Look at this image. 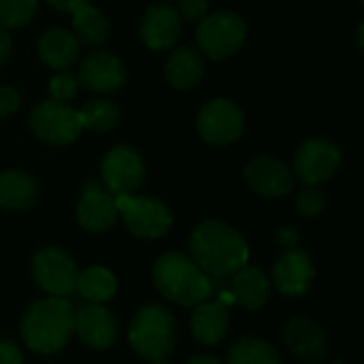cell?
Here are the masks:
<instances>
[{
  "instance_id": "4fadbf2b",
  "label": "cell",
  "mask_w": 364,
  "mask_h": 364,
  "mask_svg": "<svg viewBox=\"0 0 364 364\" xmlns=\"http://www.w3.org/2000/svg\"><path fill=\"white\" fill-rule=\"evenodd\" d=\"M245 181L256 194L264 198H279L292 192L294 173L273 156H258L245 166Z\"/></svg>"
},
{
  "instance_id": "2e32d148",
  "label": "cell",
  "mask_w": 364,
  "mask_h": 364,
  "mask_svg": "<svg viewBox=\"0 0 364 364\" xmlns=\"http://www.w3.org/2000/svg\"><path fill=\"white\" fill-rule=\"evenodd\" d=\"M141 41L151 51H166L173 49L179 34H181V17L177 9L168 4H151L143 13L141 28H139Z\"/></svg>"
},
{
  "instance_id": "d4e9b609",
  "label": "cell",
  "mask_w": 364,
  "mask_h": 364,
  "mask_svg": "<svg viewBox=\"0 0 364 364\" xmlns=\"http://www.w3.org/2000/svg\"><path fill=\"white\" fill-rule=\"evenodd\" d=\"M73 28L77 41L85 45H102L109 38V19L100 9L85 2L73 11Z\"/></svg>"
},
{
  "instance_id": "52a82bcc",
  "label": "cell",
  "mask_w": 364,
  "mask_h": 364,
  "mask_svg": "<svg viewBox=\"0 0 364 364\" xmlns=\"http://www.w3.org/2000/svg\"><path fill=\"white\" fill-rule=\"evenodd\" d=\"M30 130L36 139L49 145H68L75 143L81 134V122L77 109L66 102L41 100L30 113Z\"/></svg>"
},
{
  "instance_id": "60d3db41",
  "label": "cell",
  "mask_w": 364,
  "mask_h": 364,
  "mask_svg": "<svg viewBox=\"0 0 364 364\" xmlns=\"http://www.w3.org/2000/svg\"><path fill=\"white\" fill-rule=\"evenodd\" d=\"M305 364H322V363H305Z\"/></svg>"
},
{
  "instance_id": "ffe728a7",
  "label": "cell",
  "mask_w": 364,
  "mask_h": 364,
  "mask_svg": "<svg viewBox=\"0 0 364 364\" xmlns=\"http://www.w3.org/2000/svg\"><path fill=\"white\" fill-rule=\"evenodd\" d=\"M230 277L232 279L228 284V290L232 294L235 305H241L250 311H256L267 305L271 294V282L260 269L245 264Z\"/></svg>"
},
{
  "instance_id": "9c48e42d",
  "label": "cell",
  "mask_w": 364,
  "mask_h": 364,
  "mask_svg": "<svg viewBox=\"0 0 364 364\" xmlns=\"http://www.w3.org/2000/svg\"><path fill=\"white\" fill-rule=\"evenodd\" d=\"M341 149L324 136L307 139L294 156V173L305 186H324L341 168Z\"/></svg>"
},
{
  "instance_id": "8d00e7d4",
  "label": "cell",
  "mask_w": 364,
  "mask_h": 364,
  "mask_svg": "<svg viewBox=\"0 0 364 364\" xmlns=\"http://www.w3.org/2000/svg\"><path fill=\"white\" fill-rule=\"evenodd\" d=\"M188 364H222L215 356H209V354H200V356H194L190 358Z\"/></svg>"
},
{
  "instance_id": "30bf717a",
  "label": "cell",
  "mask_w": 364,
  "mask_h": 364,
  "mask_svg": "<svg viewBox=\"0 0 364 364\" xmlns=\"http://www.w3.org/2000/svg\"><path fill=\"white\" fill-rule=\"evenodd\" d=\"M102 183L113 196L134 194L145 177V162L130 145H115L107 151L100 166Z\"/></svg>"
},
{
  "instance_id": "484cf974",
  "label": "cell",
  "mask_w": 364,
  "mask_h": 364,
  "mask_svg": "<svg viewBox=\"0 0 364 364\" xmlns=\"http://www.w3.org/2000/svg\"><path fill=\"white\" fill-rule=\"evenodd\" d=\"M79 122L83 130L94 132H109L119 122V107L109 98H94L87 100L79 111Z\"/></svg>"
},
{
  "instance_id": "3957f363",
  "label": "cell",
  "mask_w": 364,
  "mask_h": 364,
  "mask_svg": "<svg viewBox=\"0 0 364 364\" xmlns=\"http://www.w3.org/2000/svg\"><path fill=\"white\" fill-rule=\"evenodd\" d=\"M154 284L158 292L181 307H196L213 294L211 277L183 254H164L154 264Z\"/></svg>"
},
{
  "instance_id": "9a60e30c",
  "label": "cell",
  "mask_w": 364,
  "mask_h": 364,
  "mask_svg": "<svg viewBox=\"0 0 364 364\" xmlns=\"http://www.w3.org/2000/svg\"><path fill=\"white\" fill-rule=\"evenodd\" d=\"M316 277V267L307 252L288 250L284 252L273 267V284L284 296H303Z\"/></svg>"
},
{
  "instance_id": "d590c367",
  "label": "cell",
  "mask_w": 364,
  "mask_h": 364,
  "mask_svg": "<svg viewBox=\"0 0 364 364\" xmlns=\"http://www.w3.org/2000/svg\"><path fill=\"white\" fill-rule=\"evenodd\" d=\"M47 4H51L53 9H58V11H66V13H73L77 6H81V4H85L87 0H45Z\"/></svg>"
},
{
  "instance_id": "6da1fadb",
  "label": "cell",
  "mask_w": 364,
  "mask_h": 364,
  "mask_svg": "<svg viewBox=\"0 0 364 364\" xmlns=\"http://www.w3.org/2000/svg\"><path fill=\"white\" fill-rule=\"evenodd\" d=\"M192 260L213 279H224L247 264L250 250L232 226L209 220L194 228L190 237Z\"/></svg>"
},
{
  "instance_id": "74e56055",
  "label": "cell",
  "mask_w": 364,
  "mask_h": 364,
  "mask_svg": "<svg viewBox=\"0 0 364 364\" xmlns=\"http://www.w3.org/2000/svg\"><path fill=\"white\" fill-rule=\"evenodd\" d=\"M363 30H364V26L360 23V26H358V47H360V49H363Z\"/></svg>"
},
{
  "instance_id": "e575fe53",
  "label": "cell",
  "mask_w": 364,
  "mask_h": 364,
  "mask_svg": "<svg viewBox=\"0 0 364 364\" xmlns=\"http://www.w3.org/2000/svg\"><path fill=\"white\" fill-rule=\"evenodd\" d=\"M11 55V34L6 28L0 26V66L9 60Z\"/></svg>"
},
{
  "instance_id": "cb8c5ba5",
  "label": "cell",
  "mask_w": 364,
  "mask_h": 364,
  "mask_svg": "<svg viewBox=\"0 0 364 364\" xmlns=\"http://www.w3.org/2000/svg\"><path fill=\"white\" fill-rule=\"evenodd\" d=\"M75 292L87 303L102 305L109 299H113V294L117 292V282H115V275L109 269L90 267V269L79 273Z\"/></svg>"
},
{
  "instance_id": "83f0119b",
  "label": "cell",
  "mask_w": 364,
  "mask_h": 364,
  "mask_svg": "<svg viewBox=\"0 0 364 364\" xmlns=\"http://www.w3.org/2000/svg\"><path fill=\"white\" fill-rule=\"evenodd\" d=\"M38 9V0H0V26L21 28L26 26Z\"/></svg>"
},
{
  "instance_id": "277c9868",
  "label": "cell",
  "mask_w": 364,
  "mask_h": 364,
  "mask_svg": "<svg viewBox=\"0 0 364 364\" xmlns=\"http://www.w3.org/2000/svg\"><path fill=\"white\" fill-rule=\"evenodd\" d=\"M175 318L162 305H147L139 309L128 328L132 350L147 360L166 358L175 350Z\"/></svg>"
},
{
  "instance_id": "d6986e66",
  "label": "cell",
  "mask_w": 364,
  "mask_h": 364,
  "mask_svg": "<svg viewBox=\"0 0 364 364\" xmlns=\"http://www.w3.org/2000/svg\"><path fill=\"white\" fill-rule=\"evenodd\" d=\"M228 307L220 301H203L196 305L194 314H192V337L205 346V348H213L218 343L224 341L226 333H228Z\"/></svg>"
},
{
  "instance_id": "d6a6232c",
  "label": "cell",
  "mask_w": 364,
  "mask_h": 364,
  "mask_svg": "<svg viewBox=\"0 0 364 364\" xmlns=\"http://www.w3.org/2000/svg\"><path fill=\"white\" fill-rule=\"evenodd\" d=\"M0 364H23L21 350L11 341L0 339Z\"/></svg>"
},
{
  "instance_id": "44dd1931",
  "label": "cell",
  "mask_w": 364,
  "mask_h": 364,
  "mask_svg": "<svg viewBox=\"0 0 364 364\" xmlns=\"http://www.w3.org/2000/svg\"><path fill=\"white\" fill-rule=\"evenodd\" d=\"M166 81L175 90H190L200 83L205 75V60L203 53L194 47H177L168 53L164 64Z\"/></svg>"
},
{
  "instance_id": "ab89813d",
  "label": "cell",
  "mask_w": 364,
  "mask_h": 364,
  "mask_svg": "<svg viewBox=\"0 0 364 364\" xmlns=\"http://www.w3.org/2000/svg\"><path fill=\"white\" fill-rule=\"evenodd\" d=\"M333 364H343L341 360H333Z\"/></svg>"
},
{
  "instance_id": "836d02e7",
  "label": "cell",
  "mask_w": 364,
  "mask_h": 364,
  "mask_svg": "<svg viewBox=\"0 0 364 364\" xmlns=\"http://www.w3.org/2000/svg\"><path fill=\"white\" fill-rule=\"evenodd\" d=\"M277 245L279 247H284V252H288V250H296L299 247V243H301V237H299V232L294 230V228H279L277 230Z\"/></svg>"
},
{
  "instance_id": "ac0fdd59",
  "label": "cell",
  "mask_w": 364,
  "mask_h": 364,
  "mask_svg": "<svg viewBox=\"0 0 364 364\" xmlns=\"http://www.w3.org/2000/svg\"><path fill=\"white\" fill-rule=\"evenodd\" d=\"M284 341L294 356L307 363H320L328 352L326 333L309 318H294L292 322H288L284 331Z\"/></svg>"
},
{
  "instance_id": "5bb4252c",
  "label": "cell",
  "mask_w": 364,
  "mask_h": 364,
  "mask_svg": "<svg viewBox=\"0 0 364 364\" xmlns=\"http://www.w3.org/2000/svg\"><path fill=\"white\" fill-rule=\"evenodd\" d=\"M117 218L115 196L98 181H87L77 205V220L81 228L90 232H105L117 222Z\"/></svg>"
},
{
  "instance_id": "7a4b0ae2",
  "label": "cell",
  "mask_w": 364,
  "mask_h": 364,
  "mask_svg": "<svg viewBox=\"0 0 364 364\" xmlns=\"http://www.w3.org/2000/svg\"><path fill=\"white\" fill-rule=\"evenodd\" d=\"M21 339L36 354H55L66 348L75 331V307L66 299L34 303L21 318Z\"/></svg>"
},
{
  "instance_id": "8992f818",
  "label": "cell",
  "mask_w": 364,
  "mask_h": 364,
  "mask_svg": "<svg viewBox=\"0 0 364 364\" xmlns=\"http://www.w3.org/2000/svg\"><path fill=\"white\" fill-rule=\"evenodd\" d=\"M117 213L122 215L126 228L141 239H160L173 226V213L164 203L151 196L122 194L115 196Z\"/></svg>"
},
{
  "instance_id": "603a6c76",
  "label": "cell",
  "mask_w": 364,
  "mask_h": 364,
  "mask_svg": "<svg viewBox=\"0 0 364 364\" xmlns=\"http://www.w3.org/2000/svg\"><path fill=\"white\" fill-rule=\"evenodd\" d=\"M38 198V186L32 175L23 171L0 173V209L26 211Z\"/></svg>"
},
{
  "instance_id": "5b68a950",
  "label": "cell",
  "mask_w": 364,
  "mask_h": 364,
  "mask_svg": "<svg viewBox=\"0 0 364 364\" xmlns=\"http://www.w3.org/2000/svg\"><path fill=\"white\" fill-rule=\"evenodd\" d=\"M247 26L239 13L218 11L205 15L196 28L198 51L209 55L211 60H228L232 58L245 43Z\"/></svg>"
},
{
  "instance_id": "f546056e",
  "label": "cell",
  "mask_w": 364,
  "mask_h": 364,
  "mask_svg": "<svg viewBox=\"0 0 364 364\" xmlns=\"http://www.w3.org/2000/svg\"><path fill=\"white\" fill-rule=\"evenodd\" d=\"M324 207H326V196L322 190H318L314 186H307L296 196V211L303 218H318L324 211Z\"/></svg>"
},
{
  "instance_id": "f35d334b",
  "label": "cell",
  "mask_w": 364,
  "mask_h": 364,
  "mask_svg": "<svg viewBox=\"0 0 364 364\" xmlns=\"http://www.w3.org/2000/svg\"><path fill=\"white\" fill-rule=\"evenodd\" d=\"M149 364H168L164 358H158V360H149Z\"/></svg>"
},
{
  "instance_id": "ba28073f",
  "label": "cell",
  "mask_w": 364,
  "mask_h": 364,
  "mask_svg": "<svg viewBox=\"0 0 364 364\" xmlns=\"http://www.w3.org/2000/svg\"><path fill=\"white\" fill-rule=\"evenodd\" d=\"M32 277L49 296L66 299L75 294L79 269L75 260L60 247H41L32 256Z\"/></svg>"
},
{
  "instance_id": "7c38bea8",
  "label": "cell",
  "mask_w": 364,
  "mask_h": 364,
  "mask_svg": "<svg viewBox=\"0 0 364 364\" xmlns=\"http://www.w3.org/2000/svg\"><path fill=\"white\" fill-rule=\"evenodd\" d=\"M79 85L98 92V94H111L124 87L126 83V66L124 62L109 53V51H92L83 58L79 73H77Z\"/></svg>"
},
{
  "instance_id": "8fae6325",
  "label": "cell",
  "mask_w": 364,
  "mask_h": 364,
  "mask_svg": "<svg viewBox=\"0 0 364 364\" xmlns=\"http://www.w3.org/2000/svg\"><path fill=\"white\" fill-rule=\"evenodd\" d=\"M245 130L243 111L228 98L209 100L198 113V132L211 145H230Z\"/></svg>"
},
{
  "instance_id": "7402d4cb",
  "label": "cell",
  "mask_w": 364,
  "mask_h": 364,
  "mask_svg": "<svg viewBox=\"0 0 364 364\" xmlns=\"http://www.w3.org/2000/svg\"><path fill=\"white\" fill-rule=\"evenodd\" d=\"M38 58L55 70H66L79 58V41L70 30L51 28L38 41Z\"/></svg>"
},
{
  "instance_id": "1f68e13d",
  "label": "cell",
  "mask_w": 364,
  "mask_h": 364,
  "mask_svg": "<svg viewBox=\"0 0 364 364\" xmlns=\"http://www.w3.org/2000/svg\"><path fill=\"white\" fill-rule=\"evenodd\" d=\"M19 102H21V98H19L15 87L0 85V119H6V117L15 115L17 109H19Z\"/></svg>"
},
{
  "instance_id": "4dcf8cb0",
  "label": "cell",
  "mask_w": 364,
  "mask_h": 364,
  "mask_svg": "<svg viewBox=\"0 0 364 364\" xmlns=\"http://www.w3.org/2000/svg\"><path fill=\"white\" fill-rule=\"evenodd\" d=\"M209 11V2L207 0H179L177 13L181 19L186 21H200Z\"/></svg>"
},
{
  "instance_id": "e0dca14e",
  "label": "cell",
  "mask_w": 364,
  "mask_h": 364,
  "mask_svg": "<svg viewBox=\"0 0 364 364\" xmlns=\"http://www.w3.org/2000/svg\"><path fill=\"white\" fill-rule=\"evenodd\" d=\"M75 333L92 350H107L117 339V322L102 307L87 303L75 311Z\"/></svg>"
},
{
  "instance_id": "f1b7e54d",
  "label": "cell",
  "mask_w": 364,
  "mask_h": 364,
  "mask_svg": "<svg viewBox=\"0 0 364 364\" xmlns=\"http://www.w3.org/2000/svg\"><path fill=\"white\" fill-rule=\"evenodd\" d=\"M79 92V81H77V75L68 73V70H62L58 73L51 81H49V94H51V100L55 102H70Z\"/></svg>"
},
{
  "instance_id": "4316f807",
  "label": "cell",
  "mask_w": 364,
  "mask_h": 364,
  "mask_svg": "<svg viewBox=\"0 0 364 364\" xmlns=\"http://www.w3.org/2000/svg\"><path fill=\"white\" fill-rule=\"evenodd\" d=\"M226 364H282V358L271 343L258 337H245L230 348Z\"/></svg>"
}]
</instances>
